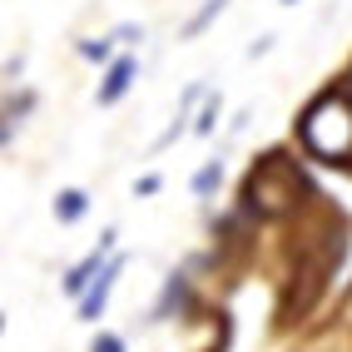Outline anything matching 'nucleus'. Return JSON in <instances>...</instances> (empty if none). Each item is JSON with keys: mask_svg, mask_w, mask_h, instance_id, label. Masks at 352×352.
<instances>
[{"mask_svg": "<svg viewBox=\"0 0 352 352\" xmlns=\"http://www.w3.org/2000/svg\"><path fill=\"white\" fill-rule=\"evenodd\" d=\"M184 308H189V273H184V268H174L169 278H164V298L154 302V322L174 318V313H184Z\"/></svg>", "mask_w": 352, "mask_h": 352, "instance_id": "5", "label": "nucleus"}, {"mask_svg": "<svg viewBox=\"0 0 352 352\" xmlns=\"http://www.w3.org/2000/svg\"><path fill=\"white\" fill-rule=\"evenodd\" d=\"M134 194H159V174H144V179L134 184Z\"/></svg>", "mask_w": 352, "mask_h": 352, "instance_id": "13", "label": "nucleus"}, {"mask_svg": "<svg viewBox=\"0 0 352 352\" xmlns=\"http://www.w3.org/2000/svg\"><path fill=\"white\" fill-rule=\"evenodd\" d=\"M219 109H223V104H219V95H204V109H199L194 129H199V134H214V120H219Z\"/></svg>", "mask_w": 352, "mask_h": 352, "instance_id": "9", "label": "nucleus"}, {"mask_svg": "<svg viewBox=\"0 0 352 352\" xmlns=\"http://www.w3.org/2000/svg\"><path fill=\"white\" fill-rule=\"evenodd\" d=\"M109 40H120V45H134V40H144V30H139V25H120V30H114Z\"/></svg>", "mask_w": 352, "mask_h": 352, "instance_id": "12", "label": "nucleus"}, {"mask_svg": "<svg viewBox=\"0 0 352 352\" xmlns=\"http://www.w3.org/2000/svg\"><path fill=\"white\" fill-rule=\"evenodd\" d=\"M298 139L308 144L313 159L322 164H342L352 154V95H338V89H327L308 104L298 124Z\"/></svg>", "mask_w": 352, "mask_h": 352, "instance_id": "1", "label": "nucleus"}, {"mask_svg": "<svg viewBox=\"0 0 352 352\" xmlns=\"http://www.w3.org/2000/svg\"><path fill=\"white\" fill-rule=\"evenodd\" d=\"M283 6H298V0H283Z\"/></svg>", "mask_w": 352, "mask_h": 352, "instance_id": "14", "label": "nucleus"}, {"mask_svg": "<svg viewBox=\"0 0 352 352\" xmlns=\"http://www.w3.org/2000/svg\"><path fill=\"white\" fill-rule=\"evenodd\" d=\"M85 208H89L85 189H60V194H55V219H60V223H80Z\"/></svg>", "mask_w": 352, "mask_h": 352, "instance_id": "6", "label": "nucleus"}, {"mask_svg": "<svg viewBox=\"0 0 352 352\" xmlns=\"http://www.w3.org/2000/svg\"><path fill=\"white\" fill-rule=\"evenodd\" d=\"M223 6H228V0H208V6H204V10H199V15L189 20V25H184V40H194V35H199V30H204V25H208L214 15H223Z\"/></svg>", "mask_w": 352, "mask_h": 352, "instance_id": "8", "label": "nucleus"}, {"mask_svg": "<svg viewBox=\"0 0 352 352\" xmlns=\"http://www.w3.org/2000/svg\"><path fill=\"white\" fill-rule=\"evenodd\" d=\"M120 268H124V258L114 253L109 263H104V273H100L95 283L85 288V298L75 302V308H80V322H100V313H104V302H109V293H114V278H120Z\"/></svg>", "mask_w": 352, "mask_h": 352, "instance_id": "3", "label": "nucleus"}, {"mask_svg": "<svg viewBox=\"0 0 352 352\" xmlns=\"http://www.w3.org/2000/svg\"><path fill=\"white\" fill-rule=\"evenodd\" d=\"M134 75H139V60H134V55H120V60H109V69H104V85L95 89V100H100L104 109H109V104H120V100L129 95Z\"/></svg>", "mask_w": 352, "mask_h": 352, "instance_id": "4", "label": "nucleus"}, {"mask_svg": "<svg viewBox=\"0 0 352 352\" xmlns=\"http://www.w3.org/2000/svg\"><path fill=\"white\" fill-rule=\"evenodd\" d=\"M89 352H124V338H114V333H100L95 342H89Z\"/></svg>", "mask_w": 352, "mask_h": 352, "instance_id": "11", "label": "nucleus"}, {"mask_svg": "<svg viewBox=\"0 0 352 352\" xmlns=\"http://www.w3.org/2000/svg\"><path fill=\"white\" fill-rule=\"evenodd\" d=\"M219 184H223V164H219V159H208L204 169L194 174V194H199V199H208V194L219 189Z\"/></svg>", "mask_w": 352, "mask_h": 352, "instance_id": "7", "label": "nucleus"}, {"mask_svg": "<svg viewBox=\"0 0 352 352\" xmlns=\"http://www.w3.org/2000/svg\"><path fill=\"white\" fill-rule=\"evenodd\" d=\"M80 55H85V60H100V65H104V60H109V40H100V45H95V40H80Z\"/></svg>", "mask_w": 352, "mask_h": 352, "instance_id": "10", "label": "nucleus"}, {"mask_svg": "<svg viewBox=\"0 0 352 352\" xmlns=\"http://www.w3.org/2000/svg\"><path fill=\"white\" fill-rule=\"evenodd\" d=\"M109 258H114V233H104V239H100V248H95V253H85L80 263L65 273V293L80 302V298H85V288H89V283H95V278L104 273V263H109Z\"/></svg>", "mask_w": 352, "mask_h": 352, "instance_id": "2", "label": "nucleus"}]
</instances>
